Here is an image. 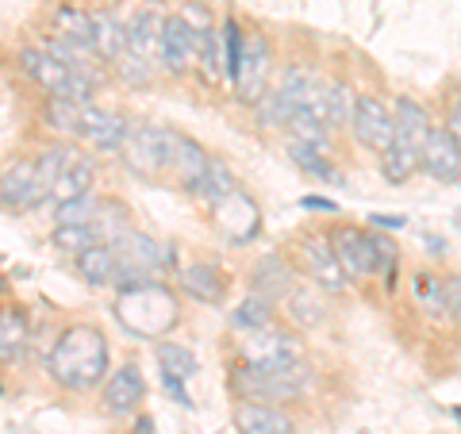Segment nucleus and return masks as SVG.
<instances>
[{"mask_svg":"<svg viewBox=\"0 0 461 434\" xmlns=\"http://www.w3.org/2000/svg\"><path fill=\"white\" fill-rule=\"evenodd\" d=\"M112 373V346L93 323H69L47 354V377L69 396L93 393Z\"/></svg>","mask_w":461,"mask_h":434,"instance_id":"nucleus-1","label":"nucleus"},{"mask_svg":"<svg viewBox=\"0 0 461 434\" xmlns=\"http://www.w3.org/2000/svg\"><path fill=\"white\" fill-rule=\"evenodd\" d=\"M112 308H115V320H120L123 330H131V335L147 339V342H162L169 330L181 323V296L162 281L115 288Z\"/></svg>","mask_w":461,"mask_h":434,"instance_id":"nucleus-2","label":"nucleus"},{"mask_svg":"<svg viewBox=\"0 0 461 434\" xmlns=\"http://www.w3.org/2000/svg\"><path fill=\"white\" fill-rule=\"evenodd\" d=\"M227 384L239 400L281 403V400L308 396L312 369L304 366V361H277V366H254V361H242L239 369H230Z\"/></svg>","mask_w":461,"mask_h":434,"instance_id":"nucleus-3","label":"nucleus"},{"mask_svg":"<svg viewBox=\"0 0 461 434\" xmlns=\"http://www.w3.org/2000/svg\"><path fill=\"white\" fill-rule=\"evenodd\" d=\"M16 62H20V74L32 81L39 93L77 100V104H93L100 77H89V74H81V69L66 66L62 58H54L50 50H42V47H23L16 54Z\"/></svg>","mask_w":461,"mask_h":434,"instance_id":"nucleus-4","label":"nucleus"},{"mask_svg":"<svg viewBox=\"0 0 461 434\" xmlns=\"http://www.w3.org/2000/svg\"><path fill=\"white\" fill-rule=\"evenodd\" d=\"M173 158H177V131L158 123L131 127V135L123 142V162L127 169L142 181H162L173 173Z\"/></svg>","mask_w":461,"mask_h":434,"instance_id":"nucleus-5","label":"nucleus"},{"mask_svg":"<svg viewBox=\"0 0 461 434\" xmlns=\"http://www.w3.org/2000/svg\"><path fill=\"white\" fill-rule=\"evenodd\" d=\"M350 131H354V139L362 142L366 150H373V154L381 158V154L396 142L393 108H388L381 96H373V93H357L354 115H350Z\"/></svg>","mask_w":461,"mask_h":434,"instance_id":"nucleus-6","label":"nucleus"},{"mask_svg":"<svg viewBox=\"0 0 461 434\" xmlns=\"http://www.w3.org/2000/svg\"><path fill=\"white\" fill-rule=\"evenodd\" d=\"M50 193L42 189L39 181V169H35V158H23V162L8 166L5 173H0V208L5 212H35L39 204H47Z\"/></svg>","mask_w":461,"mask_h":434,"instance_id":"nucleus-7","label":"nucleus"},{"mask_svg":"<svg viewBox=\"0 0 461 434\" xmlns=\"http://www.w3.org/2000/svg\"><path fill=\"white\" fill-rule=\"evenodd\" d=\"M131 120L115 108L85 104V123H81V142L93 154H123V142L131 135Z\"/></svg>","mask_w":461,"mask_h":434,"instance_id":"nucleus-8","label":"nucleus"},{"mask_svg":"<svg viewBox=\"0 0 461 434\" xmlns=\"http://www.w3.org/2000/svg\"><path fill=\"white\" fill-rule=\"evenodd\" d=\"M154 66H162L166 74H173V77H185V74H193L196 69V32L177 16V12L166 16V23H162V39H158Z\"/></svg>","mask_w":461,"mask_h":434,"instance_id":"nucleus-9","label":"nucleus"},{"mask_svg":"<svg viewBox=\"0 0 461 434\" xmlns=\"http://www.w3.org/2000/svg\"><path fill=\"white\" fill-rule=\"evenodd\" d=\"M142 400H147V377H142V369L135 366V361H127V366L108 373L104 393H100V403H104V411L112 419H131V415H139Z\"/></svg>","mask_w":461,"mask_h":434,"instance_id":"nucleus-10","label":"nucleus"},{"mask_svg":"<svg viewBox=\"0 0 461 434\" xmlns=\"http://www.w3.org/2000/svg\"><path fill=\"white\" fill-rule=\"evenodd\" d=\"M330 246H335V258L346 273V281H366L377 277V254H373V231L362 227H335L330 235Z\"/></svg>","mask_w":461,"mask_h":434,"instance_id":"nucleus-11","label":"nucleus"},{"mask_svg":"<svg viewBox=\"0 0 461 434\" xmlns=\"http://www.w3.org/2000/svg\"><path fill=\"white\" fill-rule=\"evenodd\" d=\"M300 258H304V266H308L320 293L342 296L346 288H350V281H346V273H342L339 258H335V246H330V235H308L304 242H300Z\"/></svg>","mask_w":461,"mask_h":434,"instance_id":"nucleus-12","label":"nucleus"},{"mask_svg":"<svg viewBox=\"0 0 461 434\" xmlns=\"http://www.w3.org/2000/svg\"><path fill=\"white\" fill-rule=\"evenodd\" d=\"M420 169L430 173L438 185H454L461 177V142L450 135V127H430V135L420 150Z\"/></svg>","mask_w":461,"mask_h":434,"instance_id":"nucleus-13","label":"nucleus"},{"mask_svg":"<svg viewBox=\"0 0 461 434\" xmlns=\"http://www.w3.org/2000/svg\"><path fill=\"white\" fill-rule=\"evenodd\" d=\"M269 74H273V47L266 35H250L247 42V58H242V69H239V81H235V93L242 104H258L266 93H269Z\"/></svg>","mask_w":461,"mask_h":434,"instance_id":"nucleus-14","label":"nucleus"},{"mask_svg":"<svg viewBox=\"0 0 461 434\" xmlns=\"http://www.w3.org/2000/svg\"><path fill=\"white\" fill-rule=\"evenodd\" d=\"M242 361H254V366H277V361H304V346L288 330H254V335L242 342Z\"/></svg>","mask_w":461,"mask_h":434,"instance_id":"nucleus-15","label":"nucleus"},{"mask_svg":"<svg viewBox=\"0 0 461 434\" xmlns=\"http://www.w3.org/2000/svg\"><path fill=\"white\" fill-rule=\"evenodd\" d=\"M230 423L239 434H296L293 415L281 411L277 403H254V400H239L230 411Z\"/></svg>","mask_w":461,"mask_h":434,"instance_id":"nucleus-16","label":"nucleus"},{"mask_svg":"<svg viewBox=\"0 0 461 434\" xmlns=\"http://www.w3.org/2000/svg\"><path fill=\"white\" fill-rule=\"evenodd\" d=\"M93 189H96V162H93L89 154L77 150V154L66 162V169L58 173L50 200H54V204H69V200L93 196Z\"/></svg>","mask_w":461,"mask_h":434,"instance_id":"nucleus-17","label":"nucleus"},{"mask_svg":"<svg viewBox=\"0 0 461 434\" xmlns=\"http://www.w3.org/2000/svg\"><path fill=\"white\" fill-rule=\"evenodd\" d=\"M393 120H396V142H403V147H411V150H423L430 127H435L427 104H420V100H411V96H396Z\"/></svg>","mask_w":461,"mask_h":434,"instance_id":"nucleus-18","label":"nucleus"},{"mask_svg":"<svg viewBox=\"0 0 461 434\" xmlns=\"http://www.w3.org/2000/svg\"><path fill=\"white\" fill-rule=\"evenodd\" d=\"M74 269H77V277L85 285H93V288H115V285H120V258H115L112 242L89 246L85 254H77Z\"/></svg>","mask_w":461,"mask_h":434,"instance_id":"nucleus-19","label":"nucleus"},{"mask_svg":"<svg viewBox=\"0 0 461 434\" xmlns=\"http://www.w3.org/2000/svg\"><path fill=\"white\" fill-rule=\"evenodd\" d=\"M54 39H62L66 47H74L85 58H96V47H93V12H85L77 5H62L54 12Z\"/></svg>","mask_w":461,"mask_h":434,"instance_id":"nucleus-20","label":"nucleus"},{"mask_svg":"<svg viewBox=\"0 0 461 434\" xmlns=\"http://www.w3.org/2000/svg\"><path fill=\"white\" fill-rule=\"evenodd\" d=\"M177 285L181 293L196 300V303H220L223 293H227V277L223 269H215L212 262H196V266H185L177 273Z\"/></svg>","mask_w":461,"mask_h":434,"instance_id":"nucleus-21","label":"nucleus"},{"mask_svg":"<svg viewBox=\"0 0 461 434\" xmlns=\"http://www.w3.org/2000/svg\"><path fill=\"white\" fill-rule=\"evenodd\" d=\"M32 346V323L23 308H0V366H16Z\"/></svg>","mask_w":461,"mask_h":434,"instance_id":"nucleus-22","label":"nucleus"},{"mask_svg":"<svg viewBox=\"0 0 461 434\" xmlns=\"http://www.w3.org/2000/svg\"><path fill=\"white\" fill-rule=\"evenodd\" d=\"M235 193H239V181H235V173H230V166L223 162V158H208V166H204V173H200V181L189 189V196H196L200 204H208V208L223 204V200L235 196Z\"/></svg>","mask_w":461,"mask_h":434,"instance_id":"nucleus-23","label":"nucleus"},{"mask_svg":"<svg viewBox=\"0 0 461 434\" xmlns=\"http://www.w3.org/2000/svg\"><path fill=\"white\" fill-rule=\"evenodd\" d=\"M354 85L346 77H330L323 81V93H320V108H323V120L330 131H342V127H350V115H354Z\"/></svg>","mask_w":461,"mask_h":434,"instance_id":"nucleus-24","label":"nucleus"},{"mask_svg":"<svg viewBox=\"0 0 461 434\" xmlns=\"http://www.w3.org/2000/svg\"><path fill=\"white\" fill-rule=\"evenodd\" d=\"M296 288L293 281V269H288V262L281 254H266L262 262L254 266V293L266 296V300H285L288 293Z\"/></svg>","mask_w":461,"mask_h":434,"instance_id":"nucleus-25","label":"nucleus"},{"mask_svg":"<svg viewBox=\"0 0 461 434\" xmlns=\"http://www.w3.org/2000/svg\"><path fill=\"white\" fill-rule=\"evenodd\" d=\"M162 23L166 16L158 8H139L135 20L127 23V50H135L142 58H158V39H162Z\"/></svg>","mask_w":461,"mask_h":434,"instance_id":"nucleus-26","label":"nucleus"},{"mask_svg":"<svg viewBox=\"0 0 461 434\" xmlns=\"http://www.w3.org/2000/svg\"><path fill=\"white\" fill-rule=\"evenodd\" d=\"M93 47L108 66L127 50V23H120L115 12H93Z\"/></svg>","mask_w":461,"mask_h":434,"instance_id":"nucleus-27","label":"nucleus"},{"mask_svg":"<svg viewBox=\"0 0 461 434\" xmlns=\"http://www.w3.org/2000/svg\"><path fill=\"white\" fill-rule=\"evenodd\" d=\"M411 303L427 320H442L446 315V277H438V273H430V269L411 273Z\"/></svg>","mask_w":461,"mask_h":434,"instance_id":"nucleus-28","label":"nucleus"},{"mask_svg":"<svg viewBox=\"0 0 461 434\" xmlns=\"http://www.w3.org/2000/svg\"><path fill=\"white\" fill-rule=\"evenodd\" d=\"M100 242H104V235H100V227L93 220L89 223H54V231H50V246L66 258H77Z\"/></svg>","mask_w":461,"mask_h":434,"instance_id":"nucleus-29","label":"nucleus"},{"mask_svg":"<svg viewBox=\"0 0 461 434\" xmlns=\"http://www.w3.org/2000/svg\"><path fill=\"white\" fill-rule=\"evenodd\" d=\"M288 158L300 173H308L312 181H323V185H342V173L330 162V154L320 147H304V142H288Z\"/></svg>","mask_w":461,"mask_h":434,"instance_id":"nucleus-30","label":"nucleus"},{"mask_svg":"<svg viewBox=\"0 0 461 434\" xmlns=\"http://www.w3.org/2000/svg\"><path fill=\"white\" fill-rule=\"evenodd\" d=\"M247 42H250V35L242 32V23L235 16H227L220 27V58H223V81H230V85L239 81L242 58H247Z\"/></svg>","mask_w":461,"mask_h":434,"instance_id":"nucleus-31","label":"nucleus"},{"mask_svg":"<svg viewBox=\"0 0 461 434\" xmlns=\"http://www.w3.org/2000/svg\"><path fill=\"white\" fill-rule=\"evenodd\" d=\"M208 150L200 147L196 139H189V135H181L177 131V158H173V177L181 181V189L189 193L193 185L200 181V173H204V166H208Z\"/></svg>","mask_w":461,"mask_h":434,"instance_id":"nucleus-32","label":"nucleus"},{"mask_svg":"<svg viewBox=\"0 0 461 434\" xmlns=\"http://www.w3.org/2000/svg\"><path fill=\"white\" fill-rule=\"evenodd\" d=\"M158 369H162V377H169V381L189 384L196 377L200 361H196V354L189 350V346H181V342H158Z\"/></svg>","mask_w":461,"mask_h":434,"instance_id":"nucleus-33","label":"nucleus"},{"mask_svg":"<svg viewBox=\"0 0 461 434\" xmlns=\"http://www.w3.org/2000/svg\"><path fill=\"white\" fill-rule=\"evenodd\" d=\"M42 120H47L54 131L81 139L85 104H77V100H62V96H47V104H42Z\"/></svg>","mask_w":461,"mask_h":434,"instance_id":"nucleus-34","label":"nucleus"},{"mask_svg":"<svg viewBox=\"0 0 461 434\" xmlns=\"http://www.w3.org/2000/svg\"><path fill=\"white\" fill-rule=\"evenodd\" d=\"M420 169V150L403 147V142H393L384 154H381V177L388 185H408Z\"/></svg>","mask_w":461,"mask_h":434,"instance_id":"nucleus-35","label":"nucleus"},{"mask_svg":"<svg viewBox=\"0 0 461 434\" xmlns=\"http://www.w3.org/2000/svg\"><path fill=\"white\" fill-rule=\"evenodd\" d=\"M196 74L208 85L223 81V58H220V32L215 27H204L196 32Z\"/></svg>","mask_w":461,"mask_h":434,"instance_id":"nucleus-36","label":"nucleus"},{"mask_svg":"<svg viewBox=\"0 0 461 434\" xmlns=\"http://www.w3.org/2000/svg\"><path fill=\"white\" fill-rule=\"evenodd\" d=\"M269 323H273V300L258 296V293H250L235 312H230V327L247 330V335H254V330H266Z\"/></svg>","mask_w":461,"mask_h":434,"instance_id":"nucleus-37","label":"nucleus"},{"mask_svg":"<svg viewBox=\"0 0 461 434\" xmlns=\"http://www.w3.org/2000/svg\"><path fill=\"white\" fill-rule=\"evenodd\" d=\"M112 74L120 77L127 89H147V85L154 81V62L150 58H142V54H135V50H123L112 62Z\"/></svg>","mask_w":461,"mask_h":434,"instance_id":"nucleus-38","label":"nucleus"},{"mask_svg":"<svg viewBox=\"0 0 461 434\" xmlns=\"http://www.w3.org/2000/svg\"><path fill=\"white\" fill-rule=\"evenodd\" d=\"M285 308L288 315L300 323V327H315V323H323V303L315 293H304V288H293V293L285 296Z\"/></svg>","mask_w":461,"mask_h":434,"instance_id":"nucleus-39","label":"nucleus"},{"mask_svg":"<svg viewBox=\"0 0 461 434\" xmlns=\"http://www.w3.org/2000/svg\"><path fill=\"white\" fill-rule=\"evenodd\" d=\"M100 208V196H85V200H69V204H54V223H89Z\"/></svg>","mask_w":461,"mask_h":434,"instance_id":"nucleus-40","label":"nucleus"},{"mask_svg":"<svg viewBox=\"0 0 461 434\" xmlns=\"http://www.w3.org/2000/svg\"><path fill=\"white\" fill-rule=\"evenodd\" d=\"M373 254H377V277H384L388 285H393L396 262H400V246L393 239H384V235H373Z\"/></svg>","mask_w":461,"mask_h":434,"instance_id":"nucleus-41","label":"nucleus"},{"mask_svg":"<svg viewBox=\"0 0 461 434\" xmlns=\"http://www.w3.org/2000/svg\"><path fill=\"white\" fill-rule=\"evenodd\" d=\"M446 315L461 327V277H446Z\"/></svg>","mask_w":461,"mask_h":434,"instance_id":"nucleus-42","label":"nucleus"},{"mask_svg":"<svg viewBox=\"0 0 461 434\" xmlns=\"http://www.w3.org/2000/svg\"><path fill=\"white\" fill-rule=\"evenodd\" d=\"M304 208L308 212H339L335 200H327V196H304Z\"/></svg>","mask_w":461,"mask_h":434,"instance_id":"nucleus-43","label":"nucleus"},{"mask_svg":"<svg viewBox=\"0 0 461 434\" xmlns=\"http://www.w3.org/2000/svg\"><path fill=\"white\" fill-rule=\"evenodd\" d=\"M369 223L381 227V231H384V227H388V231H400V227H403V215H369Z\"/></svg>","mask_w":461,"mask_h":434,"instance_id":"nucleus-44","label":"nucleus"},{"mask_svg":"<svg viewBox=\"0 0 461 434\" xmlns=\"http://www.w3.org/2000/svg\"><path fill=\"white\" fill-rule=\"evenodd\" d=\"M446 127H450V135L461 142V100L454 104V112H450V120H446Z\"/></svg>","mask_w":461,"mask_h":434,"instance_id":"nucleus-45","label":"nucleus"},{"mask_svg":"<svg viewBox=\"0 0 461 434\" xmlns=\"http://www.w3.org/2000/svg\"><path fill=\"white\" fill-rule=\"evenodd\" d=\"M131 434H154V423H150V419H147V415H142V419H139V423H135V430H131Z\"/></svg>","mask_w":461,"mask_h":434,"instance_id":"nucleus-46","label":"nucleus"}]
</instances>
